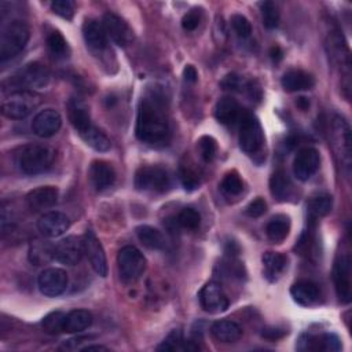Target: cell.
Here are the masks:
<instances>
[{
	"label": "cell",
	"mask_w": 352,
	"mask_h": 352,
	"mask_svg": "<svg viewBox=\"0 0 352 352\" xmlns=\"http://www.w3.org/2000/svg\"><path fill=\"white\" fill-rule=\"evenodd\" d=\"M67 274L60 268H47L37 278L38 289L47 297L62 294L67 287Z\"/></svg>",
	"instance_id": "13"
},
{
	"label": "cell",
	"mask_w": 352,
	"mask_h": 352,
	"mask_svg": "<svg viewBox=\"0 0 352 352\" xmlns=\"http://www.w3.org/2000/svg\"><path fill=\"white\" fill-rule=\"evenodd\" d=\"M212 336L221 342H235L242 337V329L232 320H217L210 327Z\"/></svg>",
	"instance_id": "29"
},
{
	"label": "cell",
	"mask_w": 352,
	"mask_h": 352,
	"mask_svg": "<svg viewBox=\"0 0 352 352\" xmlns=\"http://www.w3.org/2000/svg\"><path fill=\"white\" fill-rule=\"evenodd\" d=\"M47 47L50 50V52L55 56V58H65L67 56V52H69V47H67V43L65 40V37L54 30L48 34L47 37Z\"/></svg>",
	"instance_id": "38"
},
{
	"label": "cell",
	"mask_w": 352,
	"mask_h": 352,
	"mask_svg": "<svg viewBox=\"0 0 352 352\" xmlns=\"http://www.w3.org/2000/svg\"><path fill=\"white\" fill-rule=\"evenodd\" d=\"M50 81V73L38 62H30L19 69L11 78L10 82L12 87L21 89H36L44 88Z\"/></svg>",
	"instance_id": "6"
},
{
	"label": "cell",
	"mask_w": 352,
	"mask_h": 352,
	"mask_svg": "<svg viewBox=\"0 0 352 352\" xmlns=\"http://www.w3.org/2000/svg\"><path fill=\"white\" fill-rule=\"evenodd\" d=\"M180 177H182V183H183L186 190H195L199 184L197 173L188 166H182Z\"/></svg>",
	"instance_id": "46"
},
{
	"label": "cell",
	"mask_w": 352,
	"mask_h": 352,
	"mask_svg": "<svg viewBox=\"0 0 352 352\" xmlns=\"http://www.w3.org/2000/svg\"><path fill=\"white\" fill-rule=\"evenodd\" d=\"M80 136L89 147H92L96 151H109L111 147L110 139L95 125L88 128L85 132L80 133Z\"/></svg>",
	"instance_id": "35"
},
{
	"label": "cell",
	"mask_w": 352,
	"mask_h": 352,
	"mask_svg": "<svg viewBox=\"0 0 352 352\" xmlns=\"http://www.w3.org/2000/svg\"><path fill=\"white\" fill-rule=\"evenodd\" d=\"M220 187L227 195H238L243 190V183L241 176L235 170H232L223 177Z\"/></svg>",
	"instance_id": "40"
},
{
	"label": "cell",
	"mask_w": 352,
	"mask_h": 352,
	"mask_svg": "<svg viewBox=\"0 0 352 352\" xmlns=\"http://www.w3.org/2000/svg\"><path fill=\"white\" fill-rule=\"evenodd\" d=\"M264 143V133L258 120L252 116H243L239 128V146L246 154H257Z\"/></svg>",
	"instance_id": "9"
},
{
	"label": "cell",
	"mask_w": 352,
	"mask_h": 352,
	"mask_svg": "<svg viewBox=\"0 0 352 352\" xmlns=\"http://www.w3.org/2000/svg\"><path fill=\"white\" fill-rule=\"evenodd\" d=\"M270 191L274 198L280 202L287 201L293 195V184L283 170H276L270 179Z\"/></svg>",
	"instance_id": "30"
},
{
	"label": "cell",
	"mask_w": 352,
	"mask_h": 352,
	"mask_svg": "<svg viewBox=\"0 0 352 352\" xmlns=\"http://www.w3.org/2000/svg\"><path fill=\"white\" fill-rule=\"evenodd\" d=\"M319 164L320 155L318 150L312 147H305L297 153L293 161V173L298 180L305 182L311 179V176L318 170Z\"/></svg>",
	"instance_id": "16"
},
{
	"label": "cell",
	"mask_w": 352,
	"mask_h": 352,
	"mask_svg": "<svg viewBox=\"0 0 352 352\" xmlns=\"http://www.w3.org/2000/svg\"><path fill=\"white\" fill-rule=\"evenodd\" d=\"M326 48L329 52L330 59L341 67V70L346 72L349 74V66H351V58H349V50L348 45L340 34V32H331L326 40Z\"/></svg>",
	"instance_id": "20"
},
{
	"label": "cell",
	"mask_w": 352,
	"mask_h": 352,
	"mask_svg": "<svg viewBox=\"0 0 352 352\" xmlns=\"http://www.w3.org/2000/svg\"><path fill=\"white\" fill-rule=\"evenodd\" d=\"M136 236L138 239L148 249H164L165 248V238L161 231L151 226H139L136 227Z\"/></svg>",
	"instance_id": "33"
},
{
	"label": "cell",
	"mask_w": 352,
	"mask_h": 352,
	"mask_svg": "<svg viewBox=\"0 0 352 352\" xmlns=\"http://www.w3.org/2000/svg\"><path fill=\"white\" fill-rule=\"evenodd\" d=\"M290 294L293 297V300L304 307H309L312 304H315L319 298V289L318 286L307 279H301L298 282H296L292 289H290Z\"/></svg>",
	"instance_id": "28"
},
{
	"label": "cell",
	"mask_w": 352,
	"mask_h": 352,
	"mask_svg": "<svg viewBox=\"0 0 352 352\" xmlns=\"http://www.w3.org/2000/svg\"><path fill=\"white\" fill-rule=\"evenodd\" d=\"M296 348L298 351H330L336 352L341 349L340 338L333 333H322V334H301Z\"/></svg>",
	"instance_id": "14"
},
{
	"label": "cell",
	"mask_w": 352,
	"mask_h": 352,
	"mask_svg": "<svg viewBox=\"0 0 352 352\" xmlns=\"http://www.w3.org/2000/svg\"><path fill=\"white\" fill-rule=\"evenodd\" d=\"M84 253V243L77 236H66L54 245V258L60 264L76 265Z\"/></svg>",
	"instance_id": "15"
},
{
	"label": "cell",
	"mask_w": 352,
	"mask_h": 352,
	"mask_svg": "<svg viewBox=\"0 0 352 352\" xmlns=\"http://www.w3.org/2000/svg\"><path fill=\"white\" fill-rule=\"evenodd\" d=\"M51 10L65 19H72L74 15V3L70 0H55L51 3Z\"/></svg>",
	"instance_id": "45"
},
{
	"label": "cell",
	"mask_w": 352,
	"mask_h": 352,
	"mask_svg": "<svg viewBox=\"0 0 352 352\" xmlns=\"http://www.w3.org/2000/svg\"><path fill=\"white\" fill-rule=\"evenodd\" d=\"M70 226V220L69 217L62 213V212H56V210H52V212H47L44 213L38 221H37V227H38V231L47 236V238H56V236H60L62 234L66 232V230L69 228Z\"/></svg>",
	"instance_id": "19"
},
{
	"label": "cell",
	"mask_w": 352,
	"mask_h": 352,
	"mask_svg": "<svg viewBox=\"0 0 352 352\" xmlns=\"http://www.w3.org/2000/svg\"><path fill=\"white\" fill-rule=\"evenodd\" d=\"M271 58L274 59V60H280L282 59V55H283V52H282V50L276 45V47H272L271 48Z\"/></svg>",
	"instance_id": "52"
},
{
	"label": "cell",
	"mask_w": 352,
	"mask_h": 352,
	"mask_svg": "<svg viewBox=\"0 0 352 352\" xmlns=\"http://www.w3.org/2000/svg\"><path fill=\"white\" fill-rule=\"evenodd\" d=\"M285 334H286V331H285V330H282V329H276V327H268V329H265V330L261 333V336H263L264 338L271 340V341L279 340V338H282Z\"/></svg>",
	"instance_id": "50"
},
{
	"label": "cell",
	"mask_w": 352,
	"mask_h": 352,
	"mask_svg": "<svg viewBox=\"0 0 352 352\" xmlns=\"http://www.w3.org/2000/svg\"><path fill=\"white\" fill-rule=\"evenodd\" d=\"M67 114L73 128L78 132V135L92 126L89 109L84 100L78 98H72L67 103Z\"/></svg>",
	"instance_id": "23"
},
{
	"label": "cell",
	"mask_w": 352,
	"mask_h": 352,
	"mask_svg": "<svg viewBox=\"0 0 352 352\" xmlns=\"http://www.w3.org/2000/svg\"><path fill=\"white\" fill-rule=\"evenodd\" d=\"M280 84L285 91L297 92V91L311 89L315 85V80L309 73H307L304 70L292 69L282 76Z\"/></svg>",
	"instance_id": "25"
},
{
	"label": "cell",
	"mask_w": 352,
	"mask_h": 352,
	"mask_svg": "<svg viewBox=\"0 0 352 352\" xmlns=\"http://www.w3.org/2000/svg\"><path fill=\"white\" fill-rule=\"evenodd\" d=\"M183 77H184V80H186L187 82H195L197 78H198V73H197V70H195L194 66L187 65V66L184 67V70H183Z\"/></svg>",
	"instance_id": "51"
},
{
	"label": "cell",
	"mask_w": 352,
	"mask_h": 352,
	"mask_svg": "<svg viewBox=\"0 0 352 352\" xmlns=\"http://www.w3.org/2000/svg\"><path fill=\"white\" fill-rule=\"evenodd\" d=\"M221 87L226 89H232V91H242L243 87L246 88V85L243 84V80L241 76L238 74H228L221 80Z\"/></svg>",
	"instance_id": "49"
},
{
	"label": "cell",
	"mask_w": 352,
	"mask_h": 352,
	"mask_svg": "<svg viewBox=\"0 0 352 352\" xmlns=\"http://www.w3.org/2000/svg\"><path fill=\"white\" fill-rule=\"evenodd\" d=\"M231 25H232V29L235 30V33L242 38L249 37L252 33L250 22L248 21L246 16H243L241 14H235L231 16Z\"/></svg>",
	"instance_id": "44"
},
{
	"label": "cell",
	"mask_w": 352,
	"mask_h": 352,
	"mask_svg": "<svg viewBox=\"0 0 352 352\" xmlns=\"http://www.w3.org/2000/svg\"><path fill=\"white\" fill-rule=\"evenodd\" d=\"M92 323V315L87 309H73L66 314L65 333H81Z\"/></svg>",
	"instance_id": "31"
},
{
	"label": "cell",
	"mask_w": 352,
	"mask_h": 352,
	"mask_svg": "<svg viewBox=\"0 0 352 352\" xmlns=\"http://www.w3.org/2000/svg\"><path fill=\"white\" fill-rule=\"evenodd\" d=\"M54 258V245L48 243L47 241H34L30 243L29 248V260L34 265L47 264L50 260Z\"/></svg>",
	"instance_id": "34"
},
{
	"label": "cell",
	"mask_w": 352,
	"mask_h": 352,
	"mask_svg": "<svg viewBox=\"0 0 352 352\" xmlns=\"http://www.w3.org/2000/svg\"><path fill=\"white\" fill-rule=\"evenodd\" d=\"M197 147H198L201 158L205 162H210L216 157L217 143H216V140L212 136H208V135L201 136L198 143H197Z\"/></svg>",
	"instance_id": "42"
},
{
	"label": "cell",
	"mask_w": 352,
	"mask_h": 352,
	"mask_svg": "<svg viewBox=\"0 0 352 352\" xmlns=\"http://www.w3.org/2000/svg\"><path fill=\"white\" fill-rule=\"evenodd\" d=\"M54 150L44 144H25L18 148L15 162L25 175H38L48 170L54 162Z\"/></svg>",
	"instance_id": "2"
},
{
	"label": "cell",
	"mask_w": 352,
	"mask_h": 352,
	"mask_svg": "<svg viewBox=\"0 0 352 352\" xmlns=\"http://www.w3.org/2000/svg\"><path fill=\"white\" fill-rule=\"evenodd\" d=\"M333 280L336 286L337 297L341 302H349L351 301V257L349 254H341L333 268Z\"/></svg>",
	"instance_id": "10"
},
{
	"label": "cell",
	"mask_w": 352,
	"mask_h": 352,
	"mask_svg": "<svg viewBox=\"0 0 352 352\" xmlns=\"http://www.w3.org/2000/svg\"><path fill=\"white\" fill-rule=\"evenodd\" d=\"M40 103V96L30 89H18L11 92L3 100L1 113L11 120H22L28 117Z\"/></svg>",
	"instance_id": "4"
},
{
	"label": "cell",
	"mask_w": 352,
	"mask_h": 352,
	"mask_svg": "<svg viewBox=\"0 0 352 352\" xmlns=\"http://www.w3.org/2000/svg\"><path fill=\"white\" fill-rule=\"evenodd\" d=\"M82 243H84V253L87 254V258H88L91 267L94 268V271L98 275L104 278L107 275L106 254H104L100 241L98 239V236L95 235V232L92 230L85 231Z\"/></svg>",
	"instance_id": "11"
},
{
	"label": "cell",
	"mask_w": 352,
	"mask_h": 352,
	"mask_svg": "<svg viewBox=\"0 0 352 352\" xmlns=\"http://www.w3.org/2000/svg\"><path fill=\"white\" fill-rule=\"evenodd\" d=\"M183 344V333L180 329H173L157 346L158 351H176L182 349Z\"/></svg>",
	"instance_id": "43"
},
{
	"label": "cell",
	"mask_w": 352,
	"mask_h": 352,
	"mask_svg": "<svg viewBox=\"0 0 352 352\" xmlns=\"http://www.w3.org/2000/svg\"><path fill=\"white\" fill-rule=\"evenodd\" d=\"M65 318H66V314L62 311L50 312L47 316H44V319L41 322L43 329L48 334L65 333Z\"/></svg>",
	"instance_id": "37"
},
{
	"label": "cell",
	"mask_w": 352,
	"mask_h": 352,
	"mask_svg": "<svg viewBox=\"0 0 352 352\" xmlns=\"http://www.w3.org/2000/svg\"><path fill=\"white\" fill-rule=\"evenodd\" d=\"M88 176L96 191H103L111 187L116 182V170L106 161H94L89 166Z\"/></svg>",
	"instance_id": "21"
},
{
	"label": "cell",
	"mask_w": 352,
	"mask_h": 352,
	"mask_svg": "<svg viewBox=\"0 0 352 352\" xmlns=\"http://www.w3.org/2000/svg\"><path fill=\"white\" fill-rule=\"evenodd\" d=\"M82 36L92 51L100 52L107 48V34L103 25L96 19H85L82 25Z\"/></svg>",
	"instance_id": "24"
},
{
	"label": "cell",
	"mask_w": 352,
	"mask_h": 352,
	"mask_svg": "<svg viewBox=\"0 0 352 352\" xmlns=\"http://www.w3.org/2000/svg\"><path fill=\"white\" fill-rule=\"evenodd\" d=\"M60 125V114L54 109H44L38 111L32 121V129L40 138L54 136L59 131Z\"/></svg>",
	"instance_id": "18"
},
{
	"label": "cell",
	"mask_w": 352,
	"mask_h": 352,
	"mask_svg": "<svg viewBox=\"0 0 352 352\" xmlns=\"http://www.w3.org/2000/svg\"><path fill=\"white\" fill-rule=\"evenodd\" d=\"M296 104H297L301 110H305V109H308L309 102H308V99H305V98H298L297 102H296Z\"/></svg>",
	"instance_id": "54"
},
{
	"label": "cell",
	"mask_w": 352,
	"mask_h": 352,
	"mask_svg": "<svg viewBox=\"0 0 352 352\" xmlns=\"http://www.w3.org/2000/svg\"><path fill=\"white\" fill-rule=\"evenodd\" d=\"M135 132L140 142L154 147L169 143L170 124L168 102L161 89L151 88L142 96L138 107Z\"/></svg>",
	"instance_id": "1"
},
{
	"label": "cell",
	"mask_w": 352,
	"mask_h": 352,
	"mask_svg": "<svg viewBox=\"0 0 352 352\" xmlns=\"http://www.w3.org/2000/svg\"><path fill=\"white\" fill-rule=\"evenodd\" d=\"M331 139H333V147L336 150V155L340 160V164L346 170H349L351 160H352L351 129H349L348 122L340 116L334 117V120L331 122Z\"/></svg>",
	"instance_id": "8"
},
{
	"label": "cell",
	"mask_w": 352,
	"mask_h": 352,
	"mask_svg": "<svg viewBox=\"0 0 352 352\" xmlns=\"http://www.w3.org/2000/svg\"><path fill=\"white\" fill-rule=\"evenodd\" d=\"M201 22V10L192 8L190 10L182 19V26L184 30H194L198 28Z\"/></svg>",
	"instance_id": "47"
},
{
	"label": "cell",
	"mask_w": 352,
	"mask_h": 352,
	"mask_svg": "<svg viewBox=\"0 0 352 352\" xmlns=\"http://www.w3.org/2000/svg\"><path fill=\"white\" fill-rule=\"evenodd\" d=\"M177 223L186 230H197L201 224V214L192 208H184L177 214Z\"/></svg>",
	"instance_id": "41"
},
{
	"label": "cell",
	"mask_w": 352,
	"mask_h": 352,
	"mask_svg": "<svg viewBox=\"0 0 352 352\" xmlns=\"http://www.w3.org/2000/svg\"><path fill=\"white\" fill-rule=\"evenodd\" d=\"M263 23L267 29H274L279 23V11L274 1H263L260 4Z\"/></svg>",
	"instance_id": "39"
},
{
	"label": "cell",
	"mask_w": 352,
	"mask_h": 352,
	"mask_svg": "<svg viewBox=\"0 0 352 352\" xmlns=\"http://www.w3.org/2000/svg\"><path fill=\"white\" fill-rule=\"evenodd\" d=\"M289 231H290V219L286 214L274 216L265 227L267 236L275 243H280L289 235Z\"/></svg>",
	"instance_id": "32"
},
{
	"label": "cell",
	"mask_w": 352,
	"mask_h": 352,
	"mask_svg": "<svg viewBox=\"0 0 352 352\" xmlns=\"http://www.w3.org/2000/svg\"><path fill=\"white\" fill-rule=\"evenodd\" d=\"M333 206V199L329 194H318L312 197L307 205L308 214L311 220H315L318 217L326 216Z\"/></svg>",
	"instance_id": "36"
},
{
	"label": "cell",
	"mask_w": 352,
	"mask_h": 352,
	"mask_svg": "<svg viewBox=\"0 0 352 352\" xmlns=\"http://www.w3.org/2000/svg\"><path fill=\"white\" fill-rule=\"evenodd\" d=\"M241 114H242V109L239 103L230 96H224L219 99L214 106V117L219 122L224 125L234 124L241 117Z\"/></svg>",
	"instance_id": "27"
},
{
	"label": "cell",
	"mask_w": 352,
	"mask_h": 352,
	"mask_svg": "<svg viewBox=\"0 0 352 352\" xmlns=\"http://www.w3.org/2000/svg\"><path fill=\"white\" fill-rule=\"evenodd\" d=\"M201 307L210 314L223 312L228 307V298L223 292L221 286L214 282L206 283L199 292Z\"/></svg>",
	"instance_id": "17"
},
{
	"label": "cell",
	"mask_w": 352,
	"mask_h": 352,
	"mask_svg": "<svg viewBox=\"0 0 352 352\" xmlns=\"http://www.w3.org/2000/svg\"><path fill=\"white\" fill-rule=\"evenodd\" d=\"M170 186V176L161 166H142L135 173V187L142 191L164 192Z\"/></svg>",
	"instance_id": "7"
},
{
	"label": "cell",
	"mask_w": 352,
	"mask_h": 352,
	"mask_svg": "<svg viewBox=\"0 0 352 352\" xmlns=\"http://www.w3.org/2000/svg\"><path fill=\"white\" fill-rule=\"evenodd\" d=\"M103 28L109 38H111L118 47H128L133 41V30L118 15L107 12L103 16Z\"/></svg>",
	"instance_id": "12"
},
{
	"label": "cell",
	"mask_w": 352,
	"mask_h": 352,
	"mask_svg": "<svg viewBox=\"0 0 352 352\" xmlns=\"http://www.w3.org/2000/svg\"><path fill=\"white\" fill-rule=\"evenodd\" d=\"M263 274L270 282H275L280 278L287 265V258L285 254L278 252H267L261 257Z\"/></svg>",
	"instance_id": "26"
},
{
	"label": "cell",
	"mask_w": 352,
	"mask_h": 352,
	"mask_svg": "<svg viewBox=\"0 0 352 352\" xmlns=\"http://www.w3.org/2000/svg\"><path fill=\"white\" fill-rule=\"evenodd\" d=\"M58 188L52 186H43L37 187L26 195L28 206L33 212H41L44 209L52 208L58 201Z\"/></svg>",
	"instance_id": "22"
},
{
	"label": "cell",
	"mask_w": 352,
	"mask_h": 352,
	"mask_svg": "<svg viewBox=\"0 0 352 352\" xmlns=\"http://www.w3.org/2000/svg\"><path fill=\"white\" fill-rule=\"evenodd\" d=\"M29 40V29L25 22L19 19H12L3 25L0 33V60L18 55L26 45Z\"/></svg>",
	"instance_id": "3"
},
{
	"label": "cell",
	"mask_w": 352,
	"mask_h": 352,
	"mask_svg": "<svg viewBox=\"0 0 352 352\" xmlns=\"http://www.w3.org/2000/svg\"><path fill=\"white\" fill-rule=\"evenodd\" d=\"M245 212H246V214L250 216V217H260V216H263V214L267 212V204H265V201H264L263 198L258 197V198L253 199V201L246 206Z\"/></svg>",
	"instance_id": "48"
},
{
	"label": "cell",
	"mask_w": 352,
	"mask_h": 352,
	"mask_svg": "<svg viewBox=\"0 0 352 352\" xmlns=\"http://www.w3.org/2000/svg\"><path fill=\"white\" fill-rule=\"evenodd\" d=\"M80 351H82V352H89V351H107V348L103 346V345H87V346L81 348Z\"/></svg>",
	"instance_id": "53"
},
{
	"label": "cell",
	"mask_w": 352,
	"mask_h": 352,
	"mask_svg": "<svg viewBox=\"0 0 352 352\" xmlns=\"http://www.w3.org/2000/svg\"><path fill=\"white\" fill-rule=\"evenodd\" d=\"M146 258L135 246H124L117 256V267L120 279L124 283H135L146 271Z\"/></svg>",
	"instance_id": "5"
}]
</instances>
